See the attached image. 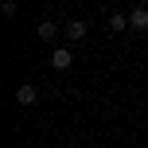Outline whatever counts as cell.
Instances as JSON below:
<instances>
[{
    "label": "cell",
    "mask_w": 148,
    "mask_h": 148,
    "mask_svg": "<svg viewBox=\"0 0 148 148\" xmlns=\"http://www.w3.org/2000/svg\"><path fill=\"white\" fill-rule=\"evenodd\" d=\"M62 31H66L70 43H82V39L90 35V23H86V20H70V23H62Z\"/></svg>",
    "instance_id": "6da1fadb"
},
{
    "label": "cell",
    "mask_w": 148,
    "mask_h": 148,
    "mask_svg": "<svg viewBox=\"0 0 148 148\" xmlns=\"http://www.w3.org/2000/svg\"><path fill=\"white\" fill-rule=\"evenodd\" d=\"M51 66L55 70H70L74 66V51H70V47H55V51H51Z\"/></svg>",
    "instance_id": "7a4b0ae2"
},
{
    "label": "cell",
    "mask_w": 148,
    "mask_h": 148,
    "mask_svg": "<svg viewBox=\"0 0 148 148\" xmlns=\"http://www.w3.org/2000/svg\"><path fill=\"white\" fill-rule=\"evenodd\" d=\"M129 31H148V4H136L129 12Z\"/></svg>",
    "instance_id": "3957f363"
},
{
    "label": "cell",
    "mask_w": 148,
    "mask_h": 148,
    "mask_svg": "<svg viewBox=\"0 0 148 148\" xmlns=\"http://www.w3.org/2000/svg\"><path fill=\"white\" fill-rule=\"evenodd\" d=\"M35 101H39V86H31V82L16 86V105H35Z\"/></svg>",
    "instance_id": "277c9868"
},
{
    "label": "cell",
    "mask_w": 148,
    "mask_h": 148,
    "mask_svg": "<svg viewBox=\"0 0 148 148\" xmlns=\"http://www.w3.org/2000/svg\"><path fill=\"white\" fill-rule=\"evenodd\" d=\"M59 31H62V23H55V20H43L35 27V35L43 39V43H55V39H59Z\"/></svg>",
    "instance_id": "5b68a950"
},
{
    "label": "cell",
    "mask_w": 148,
    "mask_h": 148,
    "mask_svg": "<svg viewBox=\"0 0 148 148\" xmlns=\"http://www.w3.org/2000/svg\"><path fill=\"white\" fill-rule=\"evenodd\" d=\"M109 31H113V35L129 31V16H125V12H113V16H109Z\"/></svg>",
    "instance_id": "8992f818"
}]
</instances>
